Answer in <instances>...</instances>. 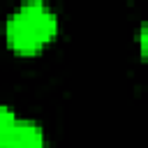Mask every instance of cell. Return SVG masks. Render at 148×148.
<instances>
[{
  "instance_id": "3",
  "label": "cell",
  "mask_w": 148,
  "mask_h": 148,
  "mask_svg": "<svg viewBox=\"0 0 148 148\" xmlns=\"http://www.w3.org/2000/svg\"><path fill=\"white\" fill-rule=\"evenodd\" d=\"M16 125V116L9 106H2L0 104V148H7V141H9V134Z\"/></svg>"
},
{
  "instance_id": "2",
  "label": "cell",
  "mask_w": 148,
  "mask_h": 148,
  "mask_svg": "<svg viewBox=\"0 0 148 148\" xmlns=\"http://www.w3.org/2000/svg\"><path fill=\"white\" fill-rule=\"evenodd\" d=\"M7 148H44V132L32 120H18L9 134Z\"/></svg>"
},
{
  "instance_id": "1",
  "label": "cell",
  "mask_w": 148,
  "mask_h": 148,
  "mask_svg": "<svg viewBox=\"0 0 148 148\" xmlns=\"http://www.w3.org/2000/svg\"><path fill=\"white\" fill-rule=\"evenodd\" d=\"M58 32L56 14L42 0L23 2L5 25L7 44L16 53H37L46 42H51Z\"/></svg>"
}]
</instances>
